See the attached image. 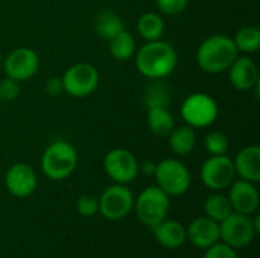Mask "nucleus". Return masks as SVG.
Segmentation results:
<instances>
[{"instance_id":"f257e3e1","label":"nucleus","mask_w":260,"mask_h":258,"mask_svg":"<svg viewBox=\"0 0 260 258\" xmlns=\"http://www.w3.org/2000/svg\"><path fill=\"white\" fill-rule=\"evenodd\" d=\"M177 65V52L172 44L155 40L148 41L136 56L137 70L149 79H163L174 71Z\"/></svg>"},{"instance_id":"f03ea898","label":"nucleus","mask_w":260,"mask_h":258,"mask_svg":"<svg viewBox=\"0 0 260 258\" xmlns=\"http://www.w3.org/2000/svg\"><path fill=\"white\" fill-rule=\"evenodd\" d=\"M238 52L233 38L227 35H212L201 43L197 52V62L203 71L218 75L229 70L238 58Z\"/></svg>"},{"instance_id":"7ed1b4c3","label":"nucleus","mask_w":260,"mask_h":258,"mask_svg":"<svg viewBox=\"0 0 260 258\" xmlns=\"http://www.w3.org/2000/svg\"><path fill=\"white\" fill-rule=\"evenodd\" d=\"M78 166L76 149L62 140L49 144L41 158V169L44 175L53 181L69 178Z\"/></svg>"},{"instance_id":"20e7f679","label":"nucleus","mask_w":260,"mask_h":258,"mask_svg":"<svg viewBox=\"0 0 260 258\" xmlns=\"http://www.w3.org/2000/svg\"><path fill=\"white\" fill-rule=\"evenodd\" d=\"M169 205V196L160 187L145 189L139 195L137 201H134V208L139 220L149 228H155L158 224L166 220Z\"/></svg>"},{"instance_id":"39448f33","label":"nucleus","mask_w":260,"mask_h":258,"mask_svg":"<svg viewBox=\"0 0 260 258\" xmlns=\"http://www.w3.org/2000/svg\"><path fill=\"white\" fill-rule=\"evenodd\" d=\"M157 187H160L168 196H181L190 187V172L178 160H163L155 166Z\"/></svg>"},{"instance_id":"423d86ee","label":"nucleus","mask_w":260,"mask_h":258,"mask_svg":"<svg viewBox=\"0 0 260 258\" xmlns=\"http://www.w3.org/2000/svg\"><path fill=\"white\" fill-rule=\"evenodd\" d=\"M181 117L192 128H207L218 117V105L212 96L195 93L183 102Z\"/></svg>"},{"instance_id":"0eeeda50","label":"nucleus","mask_w":260,"mask_h":258,"mask_svg":"<svg viewBox=\"0 0 260 258\" xmlns=\"http://www.w3.org/2000/svg\"><path fill=\"white\" fill-rule=\"evenodd\" d=\"M64 91L73 97H85L91 94L99 84L98 70L88 62H76L62 75Z\"/></svg>"},{"instance_id":"6e6552de","label":"nucleus","mask_w":260,"mask_h":258,"mask_svg":"<svg viewBox=\"0 0 260 258\" xmlns=\"http://www.w3.org/2000/svg\"><path fill=\"white\" fill-rule=\"evenodd\" d=\"M219 234L224 243L238 249L253 242L256 236V230L248 214H241L233 211L224 220L219 222Z\"/></svg>"},{"instance_id":"1a4fd4ad","label":"nucleus","mask_w":260,"mask_h":258,"mask_svg":"<svg viewBox=\"0 0 260 258\" xmlns=\"http://www.w3.org/2000/svg\"><path fill=\"white\" fill-rule=\"evenodd\" d=\"M99 201V211L108 220L123 219L134 207V196L123 184H114L108 187Z\"/></svg>"},{"instance_id":"9d476101","label":"nucleus","mask_w":260,"mask_h":258,"mask_svg":"<svg viewBox=\"0 0 260 258\" xmlns=\"http://www.w3.org/2000/svg\"><path fill=\"white\" fill-rule=\"evenodd\" d=\"M236 176L233 160L227 155H212L201 167V179L212 190L227 189Z\"/></svg>"},{"instance_id":"9b49d317","label":"nucleus","mask_w":260,"mask_h":258,"mask_svg":"<svg viewBox=\"0 0 260 258\" xmlns=\"http://www.w3.org/2000/svg\"><path fill=\"white\" fill-rule=\"evenodd\" d=\"M104 169L114 182L128 184L136 179L139 173V163L129 151L117 148L107 154Z\"/></svg>"},{"instance_id":"f8f14e48","label":"nucleus","mask_w":260,"mask_h":258,"mask_svg":"<svg viewBox=\"0 0 260 258\" xmlns=\"http://www.w3.org/2000/svg\"><path fill=\"white\" fill-rule=\"evenodd\" d=\"M40 65L38 55L27 47H18L12 50L5 61V71L8 78L21 82L30 79Z\"/></svg>"},{"instance_id":"ddd939ff","label":"nucleus","mask_w":260,"mask_h":258,"mask_svg":"<svg viewBox=\"0 0 260 258\" xmlns=\"http://www.w3.org/2000/svg\"><path fill=\"white\" fill-rule=\"evenodd\" d=\"M5 186L12 196L27 198L37 187V175L30 166L17 163L8 169L5 175Z\"/></svg>"},{"instance_id":"4468645a","label":"nucleus","mask_w":260,"mask_h":258,"mask_svg":"<svg viewBox=\"0 0 260 258\" xmlns=\"http://www.w3.org/2000/svg\"><path fill=\"white\" fill-rule=\"evenodd\" d=\"M230 205L233 211L241 213V214H253L259 208V192L254 186V182L239 179L233 181L230 184Z\"/></svg>"},{"instance_id":"2eb2a0df","label":"nucleus","mask_w":260,"mask_h":258,"mask_svg":"<svg viewBox=\"0 0 260 258\" xmlns=\"http://www.w3.org/2000/svg\"><path fill=\"white\" fill-rule=\"evenodd\" d=\"M186 237L190 240V243L197 248L207 249L209 246L218 243L221 240L219 234V224L213 219L203 216L197 217L186 230Z\"/></svg>"},{"instance_id":"dca6fc26","label":"nucleus","mask_w":260,"mask_h":258,"mask_svg":"<svg viewBox=\"0 0 260 258\" xmlns=\"http://www.w3.org/2000/svg\"><path fill=\"white\" fill-rule=\"evenodd\" d=\"M229 70L230 82L239 91H248L259 84V70L251 58H236Z\"/></svg>"},{"instance_id":"f3484780","label":"nucleus","mask_w":260,"mask_h":258,"mask_svg":"<svg viewBox=\"0 0 260 258\" xmlns=\"http://www.w3.org/2000/svg\"><path fill=\"white\" fill-rule=\"evenodd\" d=\"M236 173L241 179L250 182L260 181V148L259 146H248L244 148L233 161Z\"/></svg>"},{"instance_id":"a211bd4d","label":"nucleus","mask_w":260,"mask_h":258,"mask_svg":"<svg viewBox=\"0 0 260 258\" xmlns=\"http://www.w3.org/2000/svg\"><path fill=\"white\" fill-rule=\"evenodd\" d=\"M152 230H154L157 242L168 249L180 248L187 239L186 228L177 220H163Z\"/></svg>"},{"instance_id":"6ab92c4d","label":"nucleus","mask_w":260,"mask_h":258,"mask_svg":"<svg viewBox=\"0 0 260 258\" xmlns=\"http://www.w3.org/2000/svg\"><path fill=\"white\" fill-rule=\"evenodd\" d=\"M146 122L151 132L157 137H168L175 128L174 116L168 111V108H149Z\"/></svg>"},{"instance_id":"aec40b11","label":"nucleus","mask_w":260,"mask_h":258,"mask_svg":"<svg viewBox=\"0 0 260 258\" xmlns=\"http://www.w3.org/2000/svg\"><path fill=\"white\" fill-rule=\"evenodd\" d=\"M168 137H169V146H171L172 152H175L177 155L190 154L195 148V143H197L195 131L189 125L174 128Z\"/></svg>"},{"instance_id":"412c9836","label":"nucleus","mask_w":260,"mask_h":258,"mask_svg":"<svg viewBox=\"0 0 260 258\" xmlns=\"http://www.w3.org/2000/svg\"><path fill=\"white\" fill-rule=\"evenodd\" d=\"M94 29L101 38L110 41L123 30V21L114 11H102L94 20Z\"/></svg>"},{"instance_id":"4be33fe9","label":"nucleus","mask_w":260,"mask_h":258,"mask_svg":"<svg viewBox=\"0 0 260 258\" xmlns=\"http://www.w3.org/2000/svg\"><path fill=\"white\" fill-rule=\"evenodd\" d=\"M137 30L146 41H155L160 40L165 32V21L158 14L154 12H145L140 15L137 23Z\"/></svg>"},{"instance_id":"5701e85b","label":"nucleus","mask_w":260,"mask_h":258,"mask_svg":"<svg viewBox=\"0 0 260 258\" xmlns=\"http://www.w3.org/2000/svg\"><path fill=\"white\" fill-rule=\"evenodd\" d=\"M146 108H168L171 100V90L168 84L161 82V79H154L152 84L148 85L143 96Z\"/></svg>"},{"instance_id":"b1692460","label":"nucleus","mask_w":260,"mask_h":258,"mask_svg":"<svg viewBox=\"0 0 260 258\" xmlns=\"http://www.w3.org/2000/svg\"><path fill=\"white\" fill-rule=\"evenodd\" d=\"M108 43H110V53L119 61H126L136 53V40L125 29L120 33H117L114 38H111Z\"/></svg>"},{"instance_id":"393cba45","label":"nucleus","mask_w":260,"mask_h":258,"mask_svg":"<svg viewBox=\"0 0 260 258\" xmlns=\"http://www.w3.org/2000/svg\"><path fill=\"white\" fill-rule=\"evenodd\" d=\"M236 49L244 53H254L260 47V30L256 26H244L233 38Z\"/></svg>"},{"instance_id":"a878e982","label":"nucleus","mask_w":260,"mask_h":258,"mask_svg":"<svg viewBox=\"0 0 260 258\" xmlns=\"http://www.w3.org/2000/svg\"><path fill=\"white\" fill-rule=\"evenodd\" d=\"M204 211H206V216L213 219L215 222H221L224 220L230 213H233V208L230 205V201L227 196L224 195H212L207 198L206 204H204Z\"/></svg>"},{"instance_id":"bb28decb","label":"nucleus","mask_w":260,"mask_h":258,"mask_svg":"<svg viewBox=\"0 0 260 258\" xmlns=\"http://www.w3.org/2000/svg\"><path fill=\"white\" fill-rule=\"evenodd\" d=\"M204 146L210 155H225L229 151V140L222 132L212 131L210 134L206 135Z\"/></svg>"},{"instance_id":"cd10ccee","label":"nucleus","mask_w":260,"mask_h":258,"mask_svg":"<svg viewBox=\"0 0 260 258\" xmlns=\"http://www.w3.org/2000/svg\"><path fill=\"white\" fill-rule=\"evenodd\" d=\"M76 210L82 217H93L99 211V201L94 196L84 195L76 201Z\"/></svg>"},{"instance_id":"c85d7f7f","label":"nucleus","mask_w":260,"mask_h":258,"mask_svg":"<svg viewBox=\"0 0 260 258\" xmlns=\"http://www.w3.org/2000/svg\"><path fill=\"white\" fill-rule=\"evenodd\" d=\"M203 258H238L235 248L229 246L227 243H215L207 248Z\"/></svg>"},{"instance_id":"c756f323","label":"nucleus","mask_w":260,"mask_h":258,"mask_svg":"<svg viewBox=\"0 0 260 258\" xmlns=\"http://www.w3.org/2000/svg\"><path fill=\"white\" fill-rule=\"evenodd\" d=\"M187 3H189V0H157V6H158L160 12H163L166 15L181 14L186 9Z\"/></svg>"},{"instance_id":"7c9ffc66","label":"nucleus","mask_w":260,"mask_h":258,"mask_svg":"<svg viewBox=\"0 0 260 258\" xmlns=\"http://www.w3.org/2000/svg\"><path fill=\"white\" fill-rule=\"evenodd\" d=\"M20 94V88H18V82L6 78L5 81L0 82V96L2 100H14L17 96Z\"/></svg>"},{"instance_id":"2f4dec72","label":"nucleus","mask_w":260,"mask_h":258,"mask_svg":"<svg viewBox=\"0 0 260 258\" xmlns=\"http://www.w3.org/2000/svg\"><path fill=\"white\" fill-rule=\"evenodd\" d=\"M46 91L49 96H59L64 91V85H62V79L61 78H50L46 82Z\"/></svg>"},{"instance_id":"473e14b6","label":"nucleus","mask_w":260,"mask_h":258,"mask_svg":"<svg viewBox=\"0 0 260 258\" xmlns=\"http://www.w3.org/2000/svg\"><path fill=\"white\" fill-rule=\"evenodd\" d=\"M155 166H157V164H154V163H151V161H146V163L142 164V172H143L146 176H151V175L155 173Z\"/></svg>"},{"instance_id":"72a5a7b5","label":"nucleus","mask_w":260,"mask_h":258,"mask_svg":"<svg viewBox=\"0 0 260 258\" xmlns=\"http://www.w3.org/2000/svg\"><path fill=\"white\" fill-rule=\"evenodd\" d=\"M0 102H2V96H0Z\"/></svg>"}]
</instances>
